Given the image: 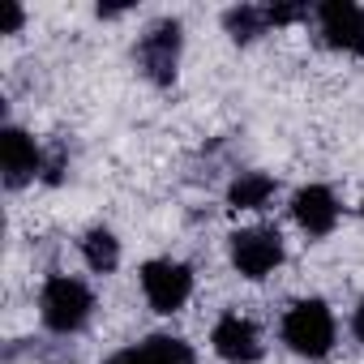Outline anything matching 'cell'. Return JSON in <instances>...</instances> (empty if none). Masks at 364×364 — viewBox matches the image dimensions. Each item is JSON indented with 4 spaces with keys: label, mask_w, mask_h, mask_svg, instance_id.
<instances>
[{
    "label": "cell",
    "mask_w": 364,
    "mask_h": 364,
    "mask_svg": "<svg viewBox=\"0 0 364 364\" xmlns=\"http://www.w3.org/2000/svg\"><path fill=\"white\" fill-rule=\"evenodd\" d=\"M283 338L296 355H309V360H321L330 347H334V317L321 300H300L291 304V313L283 317Z\"/></svg>",
    "instance_id": "obj_1"
},
{
    "label": "cell",
    "mask_w": 364,
    "mask_h": 364,
    "mask_svg": "<svg viewBox=\"0 0 364 364\" xmlns=\"http://www.w3.org/2000/svg\"><path fill=\"white\" fill-rule=\"evenodd\" d=\"M39 309H43V321H48L56 334H73V330L86 326L90 309H95V296L86 291V283L56 274V279H48V287H43V296H39Z\"/></svg>",
    "instance_id": "obj_2"
},
{
    "label": "cell",
    "mask_w": 364,
    "mask_h": 364,
    "mask_svg": "<svg viewBox=\"0 0 364 364\" xmlns=\"http://www.w3.org/2000/svg\"><path fill=\"white\" fill-rule=\"evenodd\" d=\"M141 291L159 313H176L193 291V274L180 262H146L141 266Z\"/></svg>",
    "instance_id": "obj_3"
},
{
    "label": "cell",
    "mask_w": 364,
    "mask_h": 364,
    "mask_svg": "<svg viewBox=\"0 0 364 364\" xmlns=\"http://www.w3.org/2000/svg\"><path fill=\"white\" fill-rule=\"evenodd\" d=\"M232 262L245 279H266L283 262V240L270 228H249L232 236Z\"/></svg>",
    "instance_id": "obj_4"
},
{
    "label": "cell",
    "mask_w": 364,
    "mask_h": 364,
    "mask_svg": "<svg viewBox=\"0 0 364 364\" xmlns=\"http://www.w3.org/2000/svg\"><path fill=\"white\" fill-rule=\"evenodd\" d=\"M137 60L159 86H167L176 77V60H180V22H171V18L154 22L137 43Z\"/></svg>",
    "instance_id": "obj_5"
},
{
    "label": "cell",
    "mask_w": 364,
    "mask_h": 364,
    "mask_svg": "<svg viewBox=\"0 0 364 364\" xmlns=\"http://www.w3.org/2000/svg\"><path fill=\"white\" fill-rule=\"evenodd\" d=\"M321 18V35L330 48H343L351 56H364V9L351 0H326L317 9Z\"/></svg>",
    "instance_id": "obj_6"
},
{
    "label": "cell",
    "mask_w": 364,
    "mask_h": 364,
    "mask_svg": "<svg viewBox=\"0 0 364 364\" xmlns=\"http://www.w3.org/2000/svg\"><path fill=\"white\" fill-rule=\"evenodd\" d=\"M215 351L228 360V364H253L262 355V343H257V326L240 313H228L219 326H215Z\"/></svg>",
    "instance_id": "obj_7"
},
{
    "label": "cell",
    "mask_w": 364,
    "mask_h": 364,
    "mask_svg": "<svg viewBox=\"0 0 364 364\" xmlns=\"http://www.w3.org/2000/svg\"><path fill=\"white\" fill-rule=\"evenodd\" d=\"M291 215H296V223H300L309 236H326V232L338 223V202H334V193H330L326 185H309V189L296 193Z\"/></svg>",
    "instance_id": "obj_8"
},
{
    "label": "cell",
    "mask_w": 364,
    "mask_h": 364,
    "mask_svg": "<svg viewBox=\"0 0 364 364\" xmlns=\"http://www.w3.org/2000/svg\"><path fill=\"white\" fill-rule=\"evenodd\" d=\"M0 163H5V180H9V189L26 185V180L43 167V159H39L35 141H31L22 129H5V133H0Z\"/></svg>",
    "instance_id": "obj_9"
},
{
    "label": "cell",
    "mask_w": 364,
    "mask_h": 364,
    "mask_svg": "<svg viewBox=\"0 0 364 364\" xmlns=\"http://www.w3.org/2000/svg\"><path fill=\"white\" fill-rule=\"evenodd\" d=\"M270 193H274V180H270V176H262V171H245L236 185H232L228 202H232V210H262V206L270 202Z\"/></svg>",
    "instance_id": "obj_10"
},
{
    "label": "cell",
    "mask_w": 364,
    "mask_h": 364,
    "mask_svg": "<svg viewBox=\"0 0 364 364\" xmlns=\"http://www.w3.org/2000/svg\"><path fill=\"white\" fill-rule=\"evenodd\" d=\"M82 257H86V266H90V270L112 274V270H116V262H120V245H116V236H112V232L95 228V232H86V240H82Z\"/></svg>",
    "instance_id": "obj_11"
},
{
    "label": "cell",
    "mask_w": 364,
    "mask_h": 364,
    "mask_svg": "<svg viewBox=\"0 0 364 364\" xmlns=\"http://www.w3.org/2000/svg\"><path fill=\"white\" fill-rule=\"evenodd\" d=\"M150 364H193V347L185 338H171V334H154L141 343Z\"/></svg>",
    "instance_id": "obj_12"
},
{
    "label": "cell",
    "mask_w": 364,
    "mask_h": 364,
    "mask_svg": "<svg viewBox=\"0 0 364 364\" xmlns=\"http://www.w3.org/2000/svg\"><path fill=\"white\" fill-rule=\"evenodd\" d=\"M223 26L232 31L236 43H249L266 31V9H253V5H240V9H228L223 14Z\"/></svg>",
    "instance_id": "obj_13"
},
{
    "label": "cell",
    "mask_w": 364,
    "mask_h": 364,
    "mask_svg": "<svg viewBox=\"0 0 364 364\" xmlns=\"http://www.w3.org/2000/svg\"><path fill=\"white\" fill-rule=\"evenodd\" d=\"M296 18H304L300 5H270V9H266V26H287V22H296Z\"/></svg>",
    "instance_id": "obj_14"
},
{
    "label": "cell",
    "mask_w": 364,
    "mask_h": 364,
    "mask_svg": "<svg viewBox=\"0 0 364 364\" xmlns=\"http://www.w3.org/2000/svg\"><path fill=\"white\" fill-rule=\"evenodd\" d=\"M107 364H150V360H146V351H141V347H124V351H116Z\"/></svg>",
    "instance_id": "obj_15"
},
{
    "label": "cell",
    "mask_w": 364,
    "mask_h": 364,
    "mask_svg": "<svg viewBox=\"0 0 364 364\" xmlns=\"http://www.w3.org/2000/svg\"><path fill=\"white\" fill-rule=\"evenodd\" d=\"M18 26H22V9H18V5H9V9H5V35H14Z\"/></svg>",
    "instance_id": "obj_16"
},
{
    "label": "cell",
    "mask_w": 364,
    "mask_h": 364,
    "mask_svg": "<svg viewBox=\"0 0 364 364\" xmlns=\"http://www.w3.org/2000/svg\"><path fill=\"white\" fill-rule=\"evenodd\" d=\"M355 334H360V343H364V300H360V309H355Z\"/></svg>",
    "instance_id": "obj_17"
}]
</instances>
